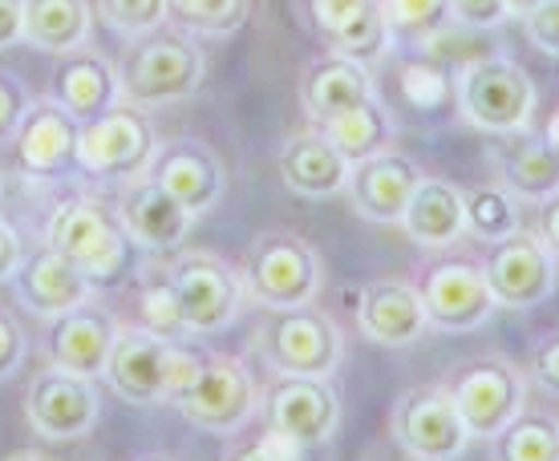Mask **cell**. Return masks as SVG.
<instances>
[{
    "label": "cell",
    "instance_id": "obj_34",
    "mask_svg": "<svg viewBox=\"0 0 559 461\" xmlns=\"http://www.w3.org/2000/svg\"><path fill=\"white\" fill-rule=\"evenodd\" d=\"M495 441L503 446L499 453L511 461H556L559 458V429H556V417H547V413L535 417V413L523 409Z\"/></svg>",
    "mask_w": 559,
    "mask_h": 461
},
{
    "label": "cell",
    "instance_id": "obj_7",
    "mask_svg": "<svg viewBox=\"0 0 559 461\" xmlns=\"http://www.w3.org/2000/svg\"><path fill=\"white\" fill-rule=\"evenodd\" d=\"M252 349L264 356L272 377H329L345 364V336L329 312L317 304L267 312L252 336Z\"/></svg>",
    "mask_w": 559,
    "mask_h": 461
},
{
    "label": "cell",
    "instance_id": "obj_27",
    "mask_svg": "<svg viewBox=\"0 0 559 461\" xmlns=\"http://www.w3.org/2000/svg\"><path fill=\"white\" fill-rule=\"evenodd\" d=\"M49 98L61 101L78 122L98 118L102 110H110L114 101H122L118 98L114 61L102 57L94 45L73 49V53H61L53 65V77H49Z\"/></svg>",
    "mask_w": 559,
    "mask_h": 461
},
{
    "label": "cell",
    "instance_id": "obj_37",
    "mask_svg": "<svg viewBox=\"0 0 559 461\" xmlns=\"http://www.w3.org/2000/svg\"><path fill=\"white\" fill-rule=\"evenodd\" d=\"M139 316H142V328H151V332H163L170 340H187V328H182V316H179V304H175V295H170L167 280L158 276V280H146L139 292Z\"/></svg>",
    "mask_w": 559,
    "mask_h": 461
},
{
    "label": "cell",
    "instance_id": "obj_2",
    "mask_svg": "<svg viewBox=\"0 0 559 461\" xmlns=\"http://www.w3.org/2000/svg\"><path fill=\"white\" fill-rule=\"evenodd\" d=\"M199 352L187 349L182 340H170L163 332H151L142 324H122L114 328L110 352L102 364V377L130 405H167L187 380L195 377Z\"/></svg>",
    "mask_w": 559,
    "mask_h": 461
},
{
    "label": "cell",
    "instance_id": "obj_23",
    "mask_svg": "<svg viewBox=\"0 0 559 461\" xmlns=\"http://www.w3.org/2000/svg\"><path fill=\"white\" fill-rule=\"evenodd\" d=\"M280 182L300 198H333L345 191V174H349V158L324 138L321 126H300L280 142L276 154Z\"/></svg>",
    "mask_w": 559,
    "mask_h": 461
},
{
    "label": "cell",
    "instance_id": "obj_40",
    "mask_svg": "<svg viewBox=\"0 0 559 461\" xmlns=\"http://www.w3.org/2000/svg\"><path fill=\"white\" fill-rule=\"evenodd\" d=\"M527 41L544 57H559V0H539L532 13L519 16Z\"/></svg>",
    "mask_w": 559,
    "mask_h": 461
},
{
    "label": "cell",
    "instance_id": "obj_46",
    "mask_svg": "<svg viewBox=\"0 0 559 461\" xmlns=\"http://www.w3.org/2000/svg\"><path fill=\"white\" fill-rule=\"evenodd\" d=\"M539 0H507V13H511V21H519L523 13H532Z\"/></svg>",
    "mask_w": 559,
    "mask_h": 461
},
{
    "label": "cell",
    "instance_id": "obj_41",
    "mask_svg": "<svg viewBox=\"0 0 559 461\" xmlns=\"http://www.w3.org/2000/svg\"><path fill=\"white\" fill-rule=\"evenodd\" d=\"M25 106H28L25 85H16L13 77H0V146L13 142L16 126L25 118Z\"/></svg>",
    "mask_w": 559,
    "mask_h": 461
},
{
    "label": "cell",
    "instance_id": "obj_44",
    "mask_svg": "<svg viewBox=\"0 0 559 461\" xmlns=\"http://www.w3.org/2000/svg\"><path fill=\"white\" fill-rule=\"evenodd\" d=\"M25 259V243H21V231H16L4 215H0V288L13 280V271Z\"/></svg>",
    "mask_w": 559,
    "mask_h": 461
},
{
    "label": "cell",
    "instance_id": "obj_26",
    "mask_svg": "<svg viewBox=\"0 0 559 461\" xmlns=\"http://www.w3.org/2000/svg\"><path fill=\"white\" fill-rule=\"evenodd\" d=\"M397 227L409 235V243H418L426 252H447V247L462 243L466 239L462 186L450 179H438V174H421Z\"/></svg>",
    "mask_w": 559,
    "mask_h": 461
},
{
    "label": "cell",
    "instance_id": "obj_35",
    "mask_svg": "<svg viewBox=\"0 0 559 461\" xmlns=\"http://www.w3.org/2000/svg\"><path fill=\"white\" fill-rule=\"evenodd\" d=\"M94 21L114 37H139L167 25V0H94Z\"/></svg>",
    "mask_w": 559,
    "mask_h": 461
},
{
    "label": "cell",
    "instance_id": "obj_39",
    "mask_svg": "<svg viewBox=\"0 0 559 461\" xmlns=\"http://www.w3.org/2000/svg\"><path fill=\"white\" fill-rule=\"evenodd\" d=\"M25 361H28L25 324H21V316H13V307L0 304V385L13 380Z\"/></svg>",
    "mask_w": 559,
    "mask_h": 461
},
{
    "label": "cell",
    "instance_id": "obj_15",
    "mask_svg": "<svg viewBox=\"0 0 559 461\" xmlns=\"http://www.w3.org/2000/svg\"><path fill=\"white\" fill-rule=\"evenodd\" d=\"M260 417L305 449H324L336 441L345 413L329 377H276L260 389Z\"/></svg>",
    "mask_w": 559,
    "mask_h": 461
},
{
    "label": "cell",
    "instance_id": "obj_14",
    "mask_svg": "<svg viewBox=\"0 0 559 461\" xmlns=\"http://www.w3.org/2000/svg\"><path fill=\"white\" fill-rule=\"evenodd\" d=\"M495 304L507 312H532L547 304L556 292V252L532 227H519L515 235L487 243V255L478 259Z\"/></svg>",
    "mask_w": 559,
    "mask_h": 461
},
{
    "label": "cell",
    "instance_id": "obj_33",
    "mask_svg": "<svg viewBox=\"0 0 559 461\" xmlns=\"http://www.w3.org/2000/svg\"><path fill=\"white\" fill-rule=\"evenodd\" d=\"M252 0H167V21L191 37H231L248 25Z\"/></svg>",
    "mask_w": 559,
    "mask_h": 461
},
{
    "label": "cell",
    "instance_id": "obj_9",
    "mask_svg": "<svg viewBox=\"0 0 559 461\" xmlns=\"http://www.w3.org/2000/svg\"><path fill=\"white\" fill-rule=\"evenodd\" d=\"M442 385L450 389V401L475 441H495L527 409L532 397L527 373L507 356H475L459 364Z\"/></svg>",
    "mask_w": 559,
    "mask_h": 461
},
{
    "label": "cell",
    "instance_id": "obj_1",
    "mask_svg": "<svg viewBox=\"0 0 559 461\" xmlns=\"http://www.w3.org/2000/svg\"><path fill=\"white\" fill-rule=\"evenodd\" d=\"M114 73H118V98L127 106L167 110L199 94L207 77V53L187 28L158 25L130 37L122 57L114 61Z\"/></svg>",
    "mask_w": 559,
    "mask_h": 461
},
{
    "label": "cell",
    "instance_id": "obj_45",
    "mask_svg": "<svg viewBox=\"0 0 559 461\" xmlns=\"http://www.w3.org/2000/svg\"><path fill=\"white\" fill-rule=\"evenodd\" d=\"M25 41V0H0V53Z\"/></svg>",
    "mask_w": 559,
    "mask_h": 461
},
{
    "label": "cell",
    "instance_id": "obj_21",
    "mask_svg": "<svg viewBox=\"0 0 559 461\" xmlns=\"http://www.w3.org/2000/svg\"><path fill=\"white\" fill-rule=\"evenodd\" d=\"M114 215H118V223H122L130 243L151 255H167L175 247H182L187 235H191V227H195V219L182 210V203H175L151 179L122 182Z\"/></svg>",
    "mask_w": 559,
    "mask_h": 461
},
{
    "label": "cell",
    "instance_id": "obj_32",
    "mask_svg": "<svg viewBox=\"0 0 559 461\" xmlns=\"http://www.w3.org/2000/svg\"><path fill=\"white\" fill-rule=\"evenodd\" d=\"M397 89L402 101L409 106V113L433 118V113L454 101V65H442L433 57L418 53L397 65Z\"/></svg>",
    "mask_w": 559,
    "mask_h": 461
},
{
    "label": "cell",
    "instance_id": "obj_17",
    "mask_svg": "<svg viewBox=\"0 0 559 461\" xmlns=\"http://www.w3.org/2000/svg\"><path fill=\"white\" fill-rule=\"evenodd\" d=\"M78 118L61 101L28 98L25 118L16 126V167L33 182H53L78 170Z\"/></svg>",
    "mask_w": 559,
    "mask_h": 461
},
{
    "label": "cell",
    "instance_id": "obj_38",
    "mask_svg": "<svg viewBox=\"0 0 559 461\" xmlns=\"http://www.w3.org/2000/svg\"><path fill=\"white\" fill-rule=\"evenodd\" d=\"M447 21L478 33H499L511 13H507V0H447Z\"/></svg>",
    "mask_w": 559,
    "mask_h": 461
},
{
    "label": "cell",
    "instance_id": "obj_30",
    "mask_svg": "<svg viewBox=\"0 0 559 461\" xmlns=\"http://www.w3.org/2000/svg\"><path fill=\"white\" fill-rule=\"evenodd\" d=\"M321 130H324V138L333 142L349 162L369 158V154H378V150H390L393 142H397V118H393V110L385 106L381 94L357 101L349 110L333 113L329 122H321Z\"/></svg>",
    "mask_w": 559,
    "mask_h": 461
},
{
    "label": "cell",
    "instance_id": "obj_25",
    "mask_svg": "<svg viewBox=\"0 0 559 461\" xmlns=\"http://www.w3.org/2000/svg\"><path fill=\"white\" fill-rule=\"evenodd\" d=\"M312 25L329 37V49L378 65L393 53V28L385 25L378 0H308Z\"/></svg>",
    "mask_w": 559,
    "mask_h": 461
},
{
    "label": "cell",
    "instance_id": "obj_13",
    "mask_svg": "<svg viewBox=\"0 0 559 461\" xmlns=\"http://www.w3.org/2000/svg\"><path fill=\"white\" fill-rule=\"evenodd\" d=\"M414 288L421 295L426 320L438 332H450V336L475 332V328L490 324V316L499 312L478 259H471V255H450V247L438 252V259H430V264L421 267Z\"/></svg>",
    "mask_w": 559,
    "mask_h": 461
},
{
    "label": "cell",
    "instance_id": "obj_5",
    "mask_svg": "<svg viewBox=\"0 0 559 461\" xmlns=\"http://www.w3.org/2000/svg\"><path fill=\"white\" fill-rule=\"evenodd\" d=\"M239 280H243L248 300L264 312L308 307L324 292V259L317 252V243L300 231L272 227V231H260L252 239L243 267H239Z\"/></svg>",
    "mask_w": 559,
    "mask_h": 461
},
{
    "label": "cell",
    "instance_id": "obj_19",
    "mask_svg": "<svg viewBox=\"0 0 559 461\" xmlns=\"http://www.w3.org/2000/svg\"><path fill=\"white\" fill-rule=\"evenodd\" d=\"M9 288L16 295V307L25 316H37V320H53L61 312L94 300V283L82 276V267H73L49 243L37 247V252H25V259L13 271Z\"/></svg>",
    "mask_w": 559,
    "mask_h": 461
},
{
    "label": "cell",
    "instance_id": "obj_29",
    "mask_svg": "<svg viewBox=\"0 0 559 461\" xmlns=\"http://www.w3.org/2000/svg\"><path fill=\"white\" fill-rule=\"evenodd\" d=\"M94 0H25V45L49 57L94 45Z\"/></svg>",
    "mask_w": 559,
    "mask_h": 461
},
{
    "label": "cell",
    "instance_id": "obj_22",
    "mask_svg": "<svg viewBox=\"0 0 559 461\" xmlns=\"http://www.w3.org/2000/svg\"><path fill=\"white\" fill-rule=\"evenodd\" d=\"M45 324H49V332H45V361L98 380L106 352H110L114 328H118V316H114L110 307L85 300V304L70 307V312H61V316Z\"/></svg>",
    "mask_w": 559,
    "mask_h": 461
},
{
    "label": "cell",
    "instance_id": "obj_18",
    "mask_svg": "<svg viewBox=\"0 0 559 461\" xmlns=\"http://www.w3.org/2000/svg\"><path fill=\"white\" fill-rule=\"evenodd\" d=\"M418 179H421L418 162L409 154L397 150V146H390V150H378L369 154V158L349 162L341 195L349 198V207L361 215L365 223L390 227L402 219V210H406Z\"/></svg>",
    "mask_w": 559,
    "mask_h": 461
},
{
    "label": "cell",
    "instance_id": "obj_12",
    "mask_svg": "<svg viewBox=\"0 0 559 461\" xmlns=\"http://www.w3.org/2000/svg\"><path fill=\"white\" fill-rule=\"evenodd\" d=\"M154 146H158V134H154L146 110L114 101L110 110L85 118L78 126V170L98 182L142 179Z\"/></svg>",
    "mask_w": 559,
    "mask_h": 461
},
{
    "label": "cell",
    "instance_id": "obj_3",
    "mask_svg": "<svg viewBox=\"0 0 559 461\" xmlns=\"http://www.w3.org/2000/svg\"><path fill=\"white\" fill-rule=\"evenodd\" d=\"M454 106L466 126L487 134H515L535 122L539 89L515 57L495 49L454 65Z\"/></svg>",
    "mask_w": 559,
    "mask_h": 461
},
{
    "label": "cell",
    "instance_id": "obj_42",
    "mask_svg": "<svg viewBox=\"0 0 559 461\" xmlns=\"http://www.w3.org/2000/svg\"><path fill=\"white\" fill-rule=\"evenodd\" d=\"M305 453L308 449L300 446V441H293V437L272 429V425L260 434V441H255L252 449H243V458H252V461H296V458H305Z\"/></svg>",
    "mask_w": 559,
    "mask_h": 461
},
{
    "label": "cell",
    "instance_id": "obj_8",
    "mask_svg": "<svg viewBox=\"0 0 559 461\" xmlns=\"http://www.w3.org/2000/svg\"><path fill=\"white\" fill-rule=\"evenodd\" d=\"M45 243L61 252L73 267H82V276L98 288H110L122 267L130 264V243L110 203L94 195H73L57 203L49 223H45Z\"/></svg>",
    "mask_w": 559,
    "mask_h": 461
},
{
    "label": "cell",
    "instance_id": "obj_4",
    "mask_svg": "<svg viewBox=\"0 0 559 461\" xmlns=\"http://www.w3.org/2000/svg\"><path fill=\"white\" fill-rule=\"evenodd\" d=\"M154 267L179 304L187 336L224 332L243 316L248 292L239 280V267L227 264L224 255L207 252V247H175V252L158 255Z\"/></svg>",
    "mask_w": 559,
    "mask_h": 461
},
{
    "label": "cell",
    "instance_id": "obj_11",
    "mask_svg": "<svg viewBox=\"0 0 559 461\" xmlns=\"http://www.w3.org/2000/svg\"><path fill=\"white\" fill-rule=\"evenodd\" d=\"M102 397L94 377L45 361L25 385L28 429L49 446H73L98 429Z\"/></svg>",
    "mask_w": 559,
    "mask_h": 461
},
{
    "label": "cell",
    "instance_id": "obj_43",
    "mask_svg": "<svg viewBox=\"0 0 559 461\" xmlns=\"http://www.w3.org/2000/svg\"><path fill=\"white\" fill-rule=\"evenodd\" d=\"M527 380H532V385H544V392L556 397V389H559V344H556V336H547L544 349L535 352Z\"/></svg>",
    "mask_w": 559,
    "mask_h": 461
},
{
    "label": "cell",
    "instance_id": "obj_10",
    "mask_svg": "<svg viewBox=\"0 0 559 461\" xmlns=\"http://www.w3.org/2000/svg\"><path fill=\"white\" fill-rule=\"evenodd\" d=\"M390 437L414 461H459L471 453L475 437L459 417L442 380L406 389L390 409Z\"/></svg>",
    "mask_w": 559,
    "mask_h": 461
},
{
    "label": "cell",
    "instance_id": "obj_47",
    "mask_svg": "<svg viewBox=\"0 0 559 461\" xmlns=\"http://www.w3.org/2000/svg\"><path fill=\"white\" fill-rule=\"evenodd\" d=\"M0 191H4V174H0Z\"/></svg>",
    "mask_w": 559,
    "mask_h": 461
},
{
    "label": "cell",
    "instance_id": "obj_16",
    "mask_svg": "<svg viewBox=\"0 0 559 461\" xmlns=\"http://www.w3.org/2000/svg\"><path fill=\"white\" fill-rule=\"evenodd\" d=\"M142 179H151L154 186H163L175 203H182V210H187L191 219L211 215L227 191L224 158H219V150L203 138L158 142L146 170H142Z\"/></svg>",
    "mask_w": 559,
    "mask_h": 461
},
{
    "label": "cell",
    "instance_id": "obj_28",
    "mask_svg": "<svg viewBox=\"0 0 559 461\" xmlns=\"http://www.w3.org/2000/svg\"><path fill=\"white\" fill-rule=\"evenodd\" d=\"M495 162H499V182L507 191L527 203V207H539L544 198H559V167H556V150L547 146L532 126L515 130V134H495Z\"/></svg>",
    "mask_w": 559,
    "mask_h": 461
},
{
    "label": "cell",
    "instance_id": "obj_31",
    "mask_svg": "<svg viewBox=\"0 0 559 461\" xmlns=\"http://www.w3.org/2000/svg\"><path fill=\"white\" fill-rule=\"evenodd\" d=\"M462 223L466 235L478 243H495V239L515 235L519 227H527L523 219V203H519L503 182H483V186H462Z\"/></svg>",
    "mask_w": 559,
    "mask_h": 461
},
{
    "label": "cell",
    "instance_id": "obj_36",
    "mask_svg": "<svg viewBox=\"0 0 559 461\" xmlns=\"http://www.w3.org/2000/svg\"><path fill=\"white\" fill-rule=\"evenodd\" d=\"M378 4L393 37H409V41L447 21V0H378Z\"/></svg>",
    "mask_w": 559,
    "mask_h": 461
},
{
    "label": "cell",
    "instance_id": "obj_20",
    "mask_svg": "<svg viewBox=\"0 0 559 461\" xmlns=\"http://www.w3.org/2000/svg\"><path fill=\"white\" fill-rule=\"evenodd\" d=\"M357 324L365 340H373L378 349H409L430 332L418 288L402 276H381L365 283L357 292Z\"/></svg>",
    "mask_w": 559,
    "mask_h": 461
},
{
    "label": "cell",
    "instance_id": "obj_6",
    "mask_svg": "<svg viewBox=\"0 0 559 461\" xmlns=\"http://www.w3.org/2000/svg\"><path fill=\"white\" fill-rule=\"evenodd\" d=\"M260 380L243 356L231 352H199L195 377L187 380L167 405L182 413L187 425H195L211 437H236L260 417Z\"/></svg>",
    "mask_w": 559,
    "mask_h": 461
},
{
    "label": "cell",
    "instance_id": "obj_24",
    "mask_svg": "<svg viewBox=\"0 0 559 461\" xmlns=\"http://www.w3.org/2000/svg\"><path fill=\"white\" fill-rule=\"evenodd\" d=\"M373 94H378L373 65H365V61H357L349 53H336V49L317 57L300 73V110H305L312 126H321L333 113L349 110V106L373 98Z\"/></svg>",
    "mask_w": 559,
    "mask_h": 461
}]
</instances>
